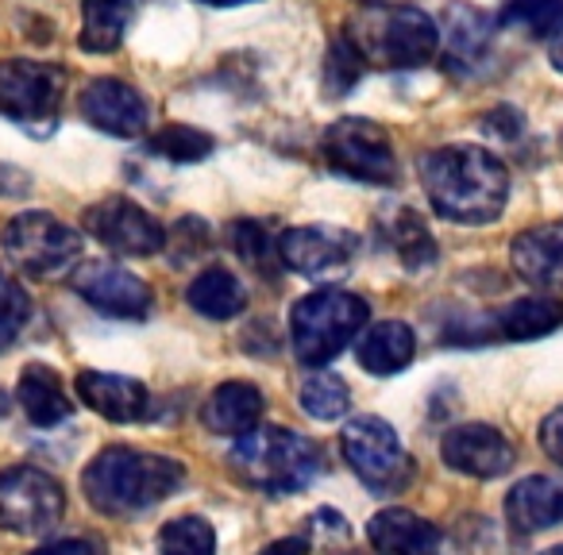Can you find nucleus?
Masks as SVG:
<instances>
[{
	"label": "nucleus",
	"instance_id": "f257e3e1",
	"mask_svg": "<svg viewBox=\"0 0 563 555\" xmlns=\"http://www.w3.org/2000/svg\"><path fill=\"white\" fill-rule=\"evenodd\" d=\"M421 186L432 209L455 224H490L506 209L509 170L498 155L471 143L429 151L421 158Z\"/></svg>",
	"mask_w": 563,
	"mask_h": 555
},
{
	"label": "nucleus",
	"instance_id": "aec40b11",
	"mask_svg": "<svg viewBox=\"0 0 563 555\" xmlns=\"http://www.w3.org/2000/svg\"><path fill=\"white\" fill-rule=\"evenodd\" d=\"M266 401L263 390L251 382H220L205 401V429L217 436H247L251 429H258Z\"/></svg>",
	"mask_w": 563,
	"mask_h": 555
},
{
	"label": "nucleus",
	"instance_id": "9b49d317",
	"mask_svg": "<svg viewBox=\"0 0 563 555\" xmlns=\"http://www.w3.org/2000/svg\"><path fill=\"white\" fill-rule=\"evenodd\" d=\"M81 224H86V232L93 240H101L117 255L143 258L155 255L166 243V232L151 220V212L140 209L135 201H128V197H104V201L89 204Z\"/></svg>",
	"mask_w": 563,
	"mask_h": 555
},
{
	"label": "nucleus",
	"instance_id": "f3484780",
	"mask_svg": "<svg viewBox=\"0 0 563 555\" xmlns=\"http://www.w3.org/2000/svg\"><path fill=\"white\" fill-rule=\"evenodd\" d=\"M514 270L525 282L544 286V290H560L563 286V224H540L529 227L514 240L509 247Z\"/></svg>",
	"mask_w": 563,
	"mask_h": 555
},
{
	"label": "nucleus",
	"instance_id": "f8f14e48",
	"mask_svg": "<svg viewBox=\"0 0 563 555\" xmlns=\"http://www.w3.org/2000/svg\"><path fill=\"white\" fill-rule=\"evenodd\" d=\"M70 286L78 298H86L97 313L117 321H143L151 313V286L140 274L124 270L117 263H86L70 274Z\"/></svg>",
	"mask_w": 563,
	"mask_h": 555
},
{
	"label": "nucleus",
	"instance_id": "c85d7f7f",
	"mask_svg": "<svg viewBox=\"0 0 563 555\" xmlns=\"http://www.w3.org/2000/svg\"><path fill=\"white\" fill-rule=\"evenodd\" d=\"M147 147H151V155H163V158H170V163H201V158L212 155L217 140L194 124H166L151 135Z\"/></svg>",
	"mask_w": 563,
	"mask_h": 555
},
{
	"label": "nucleus",
	"instance_id": "f704fd0d",
	"mask_svg": "<svg viewBox=\"0 0 563 555\" xmlns=\"http://www.w3.org/2000/svg\"><path fill=\"white\" fill-rule=\"evenodd\" d=\"M540 447L548 452V459H555L563 467V406L552 409L540 424Z\"/></svg>",
	"mask_w": 563,
	"mask_h": 555
},
{
	"label": "nucleus",
	"instance_id": "bb28decb",
	"mask_svg": "<svg viewBox=\"0 0 563 555\" xmlns=\"http://www.w3.org/2000/svg\"><path fill=\"white\" fill-rule=\"evenodd\" d=\"M386 235H390V247L398 251V258L409 270H421V266H429L437 258V240H432L424 220L413 209L386 212Z\"/></svg>",
	"mask_w": 563,
	"mask_h": 555
},
{
	"label": "nucleus",
	"instance_id": "e433bc0d",
	"mask_svg": "<svg viewBox=\"0 0 563 555\" xmlns=\"http://www.w3.org/2000/svg\"><path fill=\"white\" fill-rule=\"evenodd\" d=\"M27 555H97V547L89 540H58V544H43Z\"/></svg>",
	"mask_w": 563,
	"mask_h": 555
},
{
	"label": "nucleus",
	"instance_id": "5701e85b",
	"mask_svg": "<svg viewBox=\"0 0 563 555\" xmlns=\"http://www.w3.org/2000/svg\"><path fill=\"white\" fill-rule=\"evenodd\" d=\"M494 35V20L486 12L471 9V4H448L444 20H440V40L448 43V55L460 66H475L486 55Z\"/></svg>",
	"mask_w": 563,
	"mask_h": 555
},
{
	"label": "nucleus",
	"instance_id": "0eeeda50",
	"mask_svg": "<svg viewBox=\"0 0 563 555\" xmlns=\"http://www.w3.org/2000/svg\"><path fill=\"white\" fill-rule=\"evenodd\" d=\"M4 255L27 278H58L81 255V235L51 212H20L4 227Z\"/></svg>",
	"mask_w": 563,
	"mask_h": 555
},
{
	"label": "nucleus",
	"instance_id": "4468645a",
	"mask_svg": "<svg viewBox=\"0 0 563 555\" xmlns=\"http://www.w3.org/2000/svg\"><path fill=\"white\" fill-rule=\"evenodd\" d=\"M78 109L86 124H93L104 135H117V140H135L147 132V101L140 97V89L120 78L89 81Z\"/></svg>",
	"mask_w": 563,
	"mask_h": 555
},
{
	"label": "nucleus",
	"instance_id": "cd10ccee",
	"mask_svg": "<svg viewBox=\"0 0 563 555\" xmlns=\"http://www.w3.org/2000/svg\"><path fill=\"white\" fill-rule=\"evenodd\" d=\"M298 401L313 421H340L352 406V390L340 375L332 370H309L301 378V390H298Z\"/></svg>",
	"mask_w": 563,
	"mask_h": 555
},
{
	"label": "nucleus",
	"instance_id": "412c9836",
	"mask_svg": "<svg viewBox=\"0 0 563 555\" xmlns=\"http://www.w3.org/2000/svg\"><path fill=\"white\" fill-rule=\"evenodd\" d=\"M355 355H360L363 370H371V375H383V378L398 375V370H406L413 363L417 336L406 321H383L375 329H367V336L360 340Z\"/></svg>",
	"mask_w": 563,
	"mask_h": 555
},
{
	"label": "nucleus",
	"instance_id": "423d86ee",
	"mask_svg": "<svg viewBox=\"0 0 563 555\" xmlns=\"http://www.w3.org/2000/svg\"><path fill=\"white\" fill-rule=\"evenodd\" d=\"M340 447H344L347 467L375 493H398L413 478V459L406 455V447L398 444V432L383 417L347 421L344 432H340Z\"/></svg>",
	"mask_w": 563,
	"mask_h": 555
},
{
	"label": "nucleus",
	"instance_id": "473e14b6",
	"mask_svg": "<svg viewBox=\"0 0 563 555\" xmlns=\"http://www.w3.org/2000/svg\"><path fill=\"white\" fill-rule=\"evenodd\" d=\"M27 317H32V301H27L24 286L0 274V347H9L20 336Z\"/></svg>",
	"mask_w": 563,
	"mask_h": 555
},
{
	"label": "nucleus",
	"instance_id": "4c0bfd02",
	"mask_svg": "<svg viewBox=\"0 0 563 555\" xmlns=\"http://www.w3.org/2000/svg\"><path fill=\"white\" fill-rule=\"evenodd\" d=\"M258 555H309V544L306 540H278V544L263 547Z\"/></svg>",
	"mask_w": 563,
	"mask_h": 555
},
{
	"label": "nucleus",
	"instance_id": "58836bf2",
	"mask_svg": "<svg viewBox=\"0 0 563 555\" xmlns=\"http://www.w3.org/2000/svg\"><path fill=\"white\" fill-rule=\"evenodd\" d=\"M548 58H552V66H555V70L563 74V32H560V35H555V40H552V47H548Z\"/></svg>",
	"mask_w": 563,
	"mask_h": 555
},
{
	"label": "nucleus",
	"instance_id": "1a4fd4ad",
	"mask_svg": "<svg viewBox=\"0 0 563 555\" xmlns=\"http://www.w3.org/2000/svg\"><path fill=\"white\" fill-rule=\"evenodd\" d=\"M66 513V493L47 470L9 467L0 470V529L16 536L51 532Z\"/></svg>",
	"mask_w": 563,
	"mask_h": 555
},
{
	"label": "nucleus",
	"instance_id": "2f4dec72",
	"mask_svg": "<svg viewBox=\"0 0 563 555\" xmlns=\"http://www.w3.org/2000/svg\"><path fill=\"white\" fill-rule=\"evenodd\" d=\"M501 24H521L532 35H560L563 32V0H506Z\"/></svg>",
	"mask_w": 563,
	"mask_h": 555
},
{
	"label": "nucleus",
	"instance_id": "c756f323",
	"mask_svg": "<svg viewBox=\"0 0 563 555\" xmlns=\"http://www.w3.org/2000/svg\"><path fill=\"white\" fill-rule=\"evenodd\" d=\"M217 532L205 517H174L158 532V555H212Z\"/></svg>",
	"mask_w": 563,
	"mask_h": 555
},
{
	"label": "nucleus",
	"instance_id": "ddd939ff",
	"mask_svg": "<svg viewBox=\"0 0 563 555\" xmlns=\"http://www.w3.org/2000/svg\"><path fill=\"white\" fill-rule=\"evenodd\" d=\"M355 247H360V240L344 227H290V232L278 235V263L298 274H309V278H324V274L344 270L352 263Z\"/></svg>",
	"mask_w": 563,
	"mask_h": 555
},
{
	"label": "nucleus",
	"instance_id": "f03ea898",
	"mask_svg": "<svg viewBox=\"0 0 563 555\" xmlns=\"http://www.w3.org/2000/svg\"><path fill=\"white\" fill-rule=\"evenodd\" d=\"M186 470L166 455H147L135 447H104L81 475L89 506L101 513H135L181 490Z\"/></svg>",
	"mask_w": 563,
	"mask_h": 555
},
{
	"label": "nucleus",
	"instance_id": "ea45409f",
	"mask_svg": "<svg viewBox=\"0 0 563 555\" xmlns=\"http://www.w3.org/2000/svg\"><path fill=\"white\" fill-rule=\"evenodd\" d=\"M201 4H212V9H235V4H251V0H201Z\"/></svg>",
	"mask_w": 563,
	"mask_h": 555
},
{
	"label": "nucleus",
	"instance_id": "39448f33",
	"mask_svg": "<svg viewBox=\"0 0 563 555\" xmlns=\"http://www.w3.org/2000/svg\"><path fill=\"white\" fill-rule=\"evenodd\" d=\"M352 40L360 43L367 66H424L437 58L440 47V24L421 9H375L360 20V27L352 32Z\"/></svg>",
	"mask_w": 563,
	"mask_h": 555
},
{
	"label": "nucleus",
	"instance_id": "6ab92c4d",
	"mask_svg": "<svg viewBox=\"0 0 563 555\" xmlns=\"http://www.w3.org/2000/svg\"><path fill=\"white\" fill-rule=\"evenodd\" d=\"M506 521L517 532H544L563 521V478L532 475L509 490Z\"/></svg>",
	"mask_w": 563,
	"mask_h": 555
},
{
	"label": "nucleus",
	"instance_id": "9d476101",
	"mask_svg": "<svg viewBox=\"0 0 563 555\" xmlns=\"http://www.w3.org/2000/svg\"><path fill=\"white\" fill-rule=\"evenodd\" d=\"M66 93V70L55 63L9 58L0 63V112L20 127L55 124Z\"/></svg>",
	"mask_w": 563,
	"mask_h": 555
},
{
	"label": "nucleus",
	"instance_id": "393cba45",
	"mask_svg": "<svg viewBox=\"0 0 563 555\" xmlns=\"http://www.w3.org/2000/svg\"><path fill=\"white\" fill-rule=\"evenodd\" d=\"M132 4L128 0H86L81 4V51L89 55H112L124 43Z\"/></svg>",
	"mask_w": 563,
	"mask_h": 555
},
{
	"label": "nucleus",
	"instance_id": "b1692460",
	"mask_svg": "<svg viewBox=\"0 0 563 555\" xmlns=\"http://www.w3.org/2000/svg\"><path fill=\"white\" fill-rule=\"evenodd\" d=\"M186 301H189V309H197V313L209 317V321H232V317L247 306V290H243V282L232 270L209 266V270L197 274L194 282H189Z\"/></svg>",
	"mask_w": 563,
	"mask_h": 555
},
{
	"label": "nucleus",
	"instance_id": "4be33fe9",
	"mask_svg": "<svg viewBox=\"0 0 563 555\" xmlns=\"http://www.w3.org/2000/svg\"><path fill=\"white\" fill-rule=\"evenodd\" d=\"M16 398L24 406V413L32 417L40 429H55L70 417V401H66V386L58 378V370H51L47 363H32L24 367L16 386Z\"/></svg>",
	"mask_w": 563,
	"mask_h": 555
},
{
	"label": "nucleus",
	"instance_id": "7ed1b4c3",
	"mask_svg": "<svg viewBox=\"0 0 563 555\" xmlns=\"http://www.w3.org/2000/svg\"><path fill=\"white\" fill-rule=\"evenodd\" d=\"M240 482L274 498L298 493L321 475V447L290 429H251L228 455Z\"/></svg>",
	"mask_w": 563,
	"mask_h": 555
},
{
	"label": "nucleus",
	"instance_id": "c9c22d12",
	"mask_svg": "<svg viewBox=\"0 0 563 555\" xmlns=\"http://www.w3.org/2000/svg\"><path fill=\"white\" fill-rule=\"evenodd\" d=\"M486 127L498 132V135H506V140H517V135H521V112L501 104V109H494L490 116H486Z\"/></svg>",
	"mask_w": 563,
	"mask_h": 555
},
{
	"label": "nucleus",
	"instance_id": "72a5a7b5",
	"mask_svg": "<svg viewBox=\"0 0 563 555\" xmlns=\"http://www.w3.org/2000/svg\"><path fill=\"white\" fill-rule=\"evenodd\" d=\"M232 247L240 251L251 266H258V270H266V258H278V240H271L266 227L255 224V220H240V224L232 227Z\"/></svg>",
	"mask_w": 563,
	"mask_h": 555
},
{
	"label": "nucleus",
	"instance_id": "a211bd4d",
	"mask_svg": "<svg viewBox=\"0 0 563 555\" xmlns=\"http://www.w3.org/2000/svg\"><path fill=\"white\" fill-rule=\"evenodd\" d=\"M378 555H440V529L409 509H383L367 524Z\"/></svg>",
	"mask_w": 563,
	"mask_h": 555
},
{
	"label": "nucleus",
	"instance_id": "dca6fc26",
	"mask_svg": "<svg viewBox=\"0 0 563 555\" xmlns=\"http://www.w3.org/2000/svg\"><path fill=\"white\" fill-rule=\"evenodd\" d=\"M78 398L93 413H101L112 424H135L151 413V393L143 382L128 375H109V370H81L74 382Z\"/></svg>",
	"mask_w": 563,
	"mask_h": 555
},
{
	"label": "nucleus",
	"instance_id": "79ce46f5",
	"mask_svg": "<svg viewBox=\"0 0 563 555\" xmlns=\"http://www.w3.org/2000/svg\"><path fill=\"white\" fill-rule=\"evenodd\" d=\"M544 555H563V544H560V547H548Z\"/></svg>",
	"mask_w": 563,
	"mask_h": 555
},
{
	"label": "nucleus",
	"instance_id": "2eb2a0df",
	"mask_svg": "<svg viewBox=\"0 0 563 555\" xmlns=\"http://www.w3.org/2000/svg\"><path fill=\"white\" fill-rule=\"evenodd\" d=\"M440 455L452 470L471 478H498L514 467V444L490 424H460L444 436Z\"/></svg>",
	"mask_w": 563,
	"mask_h": 555
},
{
	"label": "nucleus",
	"instance_id": "6e6552de",
	"mask_svg": "<svg viewBox=\"0 0 563 555\" xmlns=\"http://www.w3.org/2000/svg\"><path fill=\"white\" fill-rule=\"evenodd\" d=\"M324 163L336 174L367 186H390L398 178V158H394L390 135L363 116H344L324 132L321 140Z\"/></svg>",
	"mask_w": 563,
	"mask_h": 555
},
{
	"label": "nucleus",
	"instance_id": "20e7f679",
	"mask_svg": "<svg viewBox=\"0 0 563 555\" xmlns=\"http://www.w3.org/2000/svg\"><path fill=\"white\" fill-rule=\"evenodd\" d=\"M367 301L347 290H317L301 298L290 313V340L298 363L321 370L367 329Z\"/></svg>",
	"mask_w": 563,
	"mask_h": 555
},
{
	"label": "nucleus",
	"instance_id": "a19ab883",
	"mask_svg": "<svg viewBox=\"0 0 563 555\" xmlns=\"http://www.w3.org/2000/svg\"><path fill=\"white\" fill-rule=\"evenodd\" d=\"M0 413H9V393L0 390Z\"/></svg>",
	"mask_w": 563,
	"mask_h": 555
},
{
	"label": "nucleus",
	"instance_id": "7c9ffc66",
	"mask_svg": "<svg viewBox=\"0 0 563 555\" xmlns=\"http://www.w3.org/2000/svg\"><path fill=\"white\" fill-rule=\"evenodd\" d=\"M363 74H367V58H363L360 43L352 40V32H340L329 47V58H324V89H329V97L347 93Z\"/></svg>",
	"mask_w": 563,
	"mask_h": 555
},
{
	"label": "nucleus",
	"instance_id": "a878e982",
	"mask_svg": "<svg viewBox=\"0 0 563 555\" xmlns=\"http://www.w3.org/2000/svg\"><path fill=\"white\" fill-rule=\"evenodd\" d=\"M563 324V306L555 298H521L509 309H501L498 332L506 340H540L552 336Z\"/></svg>",
	"mask_w": 563,
	"mask_h": 555
}]
</instances>
